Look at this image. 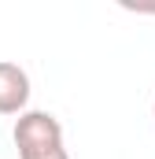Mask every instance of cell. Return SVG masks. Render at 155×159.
<instances>
[{
    "label": "cell",
    "mask_w": 155,
    "mask_h": 159,
    "mask_svg": "<svg viewBox=\"0 0 155 159\" xmlns=\"http://www.w3.org/2000/svg\"><path fill=\"white\" fill-rule=\"evenodd\" d=\"M30 104V74L11 63L0 59V115H26Z\"/></svg>",
    "instance_id": "cell-2"
},
{
    "label": "cell",
    "mask_w": 155,
    "mask_h": 159,
    "mask_svg": "<svg viewBox=\"0 0 155 159\" xmlns=\"http://www.w3.org/2000/svg\"><path fill=\"white\" fill-rule=\"evenodd\" d=\"M152 115H155V104H152Z\"/></svg>",
    "instance_id": "cell-3"
},
{
    "label": "cell",
    "mask_w": 155,
    "mask_h": 159,
    "mask_svg": "<svg viewBox=\"0 0 155 159\" xmlns=\"http://www.w3.org/2000/svg\"><path fill=\"white\" fill-rule=\"evenodd\" d=\"M15 148L19 159H70L63 144V122L48 111H26L15 119Z\"/></svg>",
    "instance_id": "cell-1"
}]
</instances>
